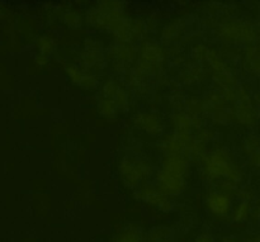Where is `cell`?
Here are the masks:
<instances>
[{
	"label": "cell",
	"mask_w": 260,
	"mask_h": 242,
	"mask_svg": "<svg viewBox=\"0 0 260 242\" xmlns=\"http://www.w3.org/2000/svg\"><path fill=\"white\" fill-rule=\"evenodd\" d=\"M197 242H212L210 240V238H207V237H202V238H200V240H198Z\"/></svg>",
	"instance_id": "1"
}]
</instances>
